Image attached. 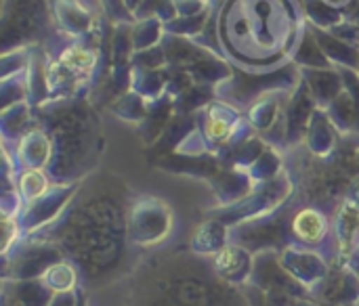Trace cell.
I'll return each mask as SVG.
<instances>
[{"instance_id": "cell-1", "label": "cell", "mask_w": 359, "mask_h": 306, "mask_svg": "<svg viewBox=\"0 0 359 306\" xmlns=\"http://www.w3.org/2000/svg\"><path fill=\"white\" fill-rule=\"evenodd\" d=\"M294 233L305 242H320V237L326 233V221L316 210H303L294 218Z\"/></svg>"}, {"instance_id": "cell-2", "label": "cell", "mask_w": 359, "mask_h": 306, "mask_svg": "<svg viewBox=\"0 0 359 306\" xmlns=\"http://www.w3.org/2000/svg\"><path fill=\"white\" fill-rule=\"evenodd\" d=\"M61 63L65 67H69V69H76V71H88L95 65V55L88 53V50H84V48L72 46V48L63 50Z\"/></svg>"}, {"instance_id": "cell-3", "label": "cell", "mask_w": 359, "mask_h": 306, "mask_svg": "<svg viewBox=\"0 0 359 306\" xmlns=\"http://www.w3.org/2000/svg\"><path fill=\"white\" fill-rule=\"evenodd\" d=\"M21 191L32 200V197H38L46 191V179L38 172V170H29L23 174L21 179Z\"/></svg>"}, {"instance_id": "cell-4", "label": "cell", "mask_w": 359, "mask_h": 306, "mask_svg": "<svg viewBox=\"0 0 359 306\" xmlns=\"http://www.w3.org/2000/svg\"><path fill=\"white\" fill-rule=\"evenodd\" d=\"M229 132H231V128H229V124H227V122H223V120L210 118V120H208V124H206V134H208L210 139H215V141H223V139H227V137H229Z\"/></svg>"}, {"instance_id": "cell-5", "label": "cell", "mask_w": 359, "mask_h": 306, "mask_svg": "<svg viewBox=\"0 0 359 306\" xmlns=\"http://www.w3.org/2000/svg\"><path fill=\"white\" fill-rule=\"evenodd\" d=\"M8 227H11V223L6 221V223H4V250H6V246H8V242H11V231H8Z\"/></svg>"}]
</instances>
